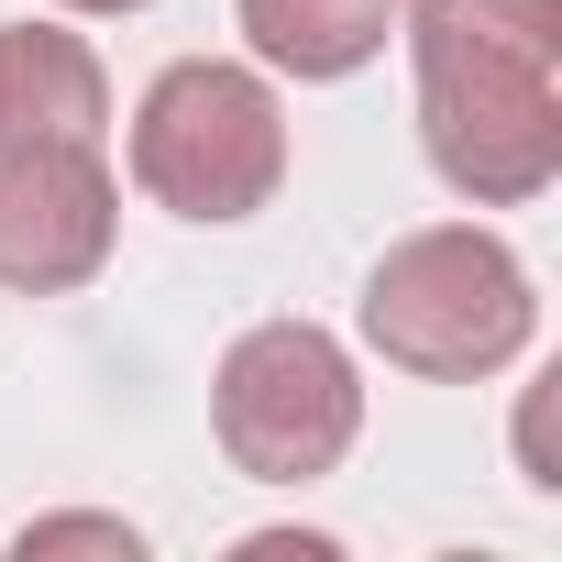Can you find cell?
I'll return each instance as SVG.
<instances>
[{"mask_svg": "<svg viewBox=\"0 0 562 562\" xmlns=\"http://www.w3.org/2000/svg\"><path fill=\"white\" fill-rule=\"evenodd\" d=\"M419 155L452 199L518 210L562 177V0H397Z\"/></svg>", "mask_w": 562, "mask_h": 562, "instance_id": "cell-1", "label": "cell"}, {"mask_svg": "<svg viewBox=\"0 0 562 562\" xmlns=\"http://www.w3.org/2000/svg\"><path fill=\"white\" fill-rule=\"evenodd\" d=\"M529 331H540L529 265L474 221L397 232L364 276V342L419 386H485L529 353Z\"/></svg>", "mask_w": 562, "mask_h": 562, "instance_id": "cell-2", "label": "cell"}, {"mask_svg": "<svg viewBox=\"0 0 562 562\" xmlns=\"http://www.w3.org/2000/svg\"><path fill=\"white\" fill-rule=\"evenodd\" d=\"M133 188L177 221H254L288 188V111L232 56H177L133 111Z\"/></svg>", "mask_w": 562, "mask_h": 562, "instance_id": "cell-3", "label": "cell"}, {"mask_svg": "<svg viewBox=\"0 0 562 562\" xmlns=\"http://www.w3.org/2000/svg\"><path fill=\"white\" fill-rule=\"evenodd\" d=\"M210 430L254 485H321L364 430V375L321 321H254L210 375Z\"/></svg>", "mask_w": 562, "mask_h": 562, "instance_id": "cell-4", "label": "cell"}, {"mask_svg": "<svg viewBox=\"0 0 562 562\" xmlns=\"http://www.w3.org/2000/svg\"><path fill=\"white\" fill-rule=\"evenodd\" d=\"M122 232V188L100 166V144H12L0 155V288L23 299H67L111 265Z\"/></svg>", "mask_w": 562, "mask_h": 562, "instance_id": "cell-5", "label": "cell"}, {"mask_svg": "<svg viewBox=\"0 0 562 562\" xmlns=\"http://www.w3.org/2000/svg\"><path fill=\"white\" fill-rule=\"evenodd\" d=\"M111 78L67 23H0V155L12 144H100Z\"/></svg>", "mask_w": 562, "mask_h": 562, "instance_id": "cell-6", "label": "cell"}, {"mask_svg": "<svg viewBox=\"0 0 562 562\" xmlns=\"http://www.w3.org/2000/svg\"><path fill=\"white\" fill-rule=\"evenodd\" d=\"M397 34V0H243V45L276 67V78H353L375 67Z\"/></svg>", "mask_w": 562, "mask_h": 562, "instance_id": "cell-7", "label": "cell"}, {"mask_svg": "<svg viewBox=\"0 0 562 562\" xmlns=\"http://www.w3.org/2000/svg\"><path fill=\"white\" fill-rule=\"evenodd\" d=\"M12 551H23V562H56V551H111V562H133L144 529H133V518H34Z\"/></svg>", "mask_w": 562, "mask_h": 562, "instance_id": "cell-8", "label": "cell"}, {"mask_svg": "<svg viewBox=\"0 0 562 562\" xmlns=\"http://www.w3.org/2000/svg\"><path fill=\"white\" fill-rule=\"evenodd\" d=\"M67 12H144V0H67Z\"/></svg>", "mask_w": 562, "mask_h": 562, "instance_id": "cell-9", "label": "cell"}]
</instances>
